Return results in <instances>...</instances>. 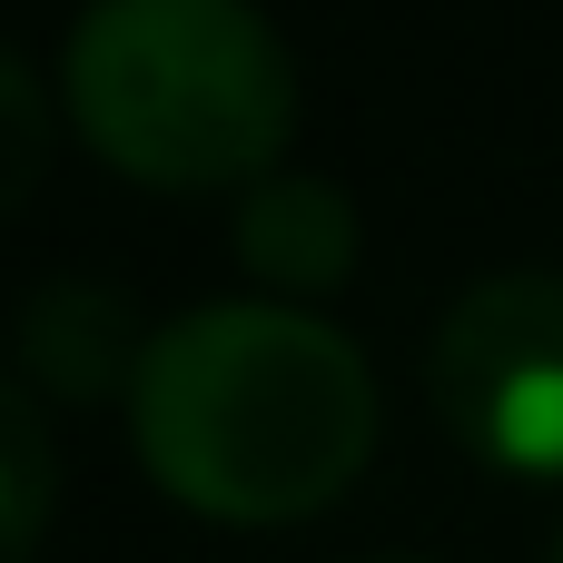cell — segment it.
Masks as SVG:
<instances>
[{
  "label": "cell",
  "instance_id": "cell-9",
  "mask_svg": "<svg viewBox=\"0 0 563 563\" xmlns=\"http://www.w3.org/2000/svg\"><path fill=\"white\" fill-rule=\"evenodd\" d=\"M396 563H406V554H396Z\"/></svg>",
  "mask_w": 563,
  "mask_h": 563
},
{
  "label": "cell",
  "instance_id": "cell-4",
  "mask_svg": "<svg viewBox=\"0 0 563 563\" xmlns=\"http://www.w3.org/2000/svg\"><path fill=\"white\" fill-rule=\"evenodd\" d=\"M139 346H148V317H139V297L119 277H40L20 297V327H10L20 386L40 406H109V396H129Z\"/></svg>",
  "mask_w": 563,
  "mask_h": 563
},
{
  "label": "cell",
  "instance_id": "cell-6",
  "mask_svg": "<svg viewBox=\"0 0 563 563\" xmlns=\"http://www.w3.org/2000/svg\"><path fill=\"white\" fill-rule=\"evenodd\" d=\"M59 515V435L40 416V396L0 366V563H30Z\"/></svg>",
  "mask_w": 563,
  "mask_h": 563
},
{
  "label": "cell",
  "instance_id": "cell-2",
  "mask_svg": "<svg viewBox=\"0 0 563 563\" xmlns=\"http://www.w3.org/2000/svg\"><path fill=\"white\" fill-rule=\"evenodd\" d=\"M59 109L129 188H247L297 139V59L257 0H89Z\"/></svg>",
  "mask_w": 563,
  "mask_h": 563
},
{
  "label": "cell",
  "instance_id": "cell-5",
  "mask_svg": "<svg viewBox=\"0 0 563 563\" xmlns=\"http://www.w3.org/2000/svg\"><path fill=\"white\" fill-rule=\"evenodd\" d=\"M228 247H238V267L267 287V297H336L346 277H356V247H366V218H356V198L336 188V178H317V168H267V178H247L238 188V218H228Z\"/></svg>",
  "mask_w": 563,
  "mask_h": 563
},
{
  "label": "cell",
  "instance_id": "cell-7",
  "mask_svg": "<svg viewBox=\"0 0 563 563\" xmlns=\"http://www.w3.org/2000/svg\"><path fill=\"white\" fill-rule=\"evenodd\" d=\"M49 148H59V109H49L40 69L20 49H0V218L30 208V188L49 178Z\"/></svg>",
  "mask_w": 563,
  "mask_h": 563
},
{
  "label": "cell",
  "instance_id": "cell-3",
  "mask_svg": "<svg viewBox=\"0 0 563 563\" xmlns=\"http://www.w3.org/2000/svg\"><path fill=\"white\" fill-rule=\"evenodd\" d=\"M426 406L475 465L515 485H563V267L475 277L435 317Z\"/></svg>",
  "mask_w": 563,
  "mask_h": 563
},
{
  "label": "cell",
  "instance_id": "cell-1",
  "mask_svg": "<svg viewBox=\"0 0 563 563\" xmlns=\"http://www.w3.org/2000/svg\"><path fill=\"white\" fill-rule=\"evenodd\" d=\"M129 445L198 525L277 534L317 525L376 465V366L297 297H218L148 327L129 376Z\"/></svg>",
  "mask_w": 563,
  "mask_h": 563
},
{
  "label": "cell",
  "instance_id": "cell-8",
  "mask_svg": "<svg viewBox=\"0 0 563 563\" xmlns=\"http://www.w3.org/2000/svg\"><path fill=\"white\" fill-rule=\"evenodd\" d=\"M554 563H563V534H554Z\"/></svg>",
  "mask_w": 563,
  "mask_h": 563
}]
</instances>
